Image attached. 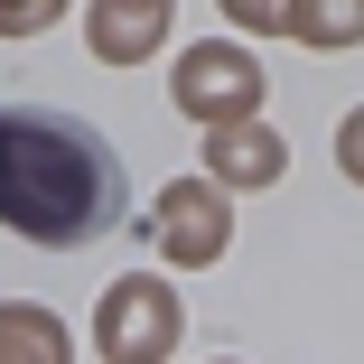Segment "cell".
<instances>
[{
	"label": "cell",
	"mask_w": 364,
	"mask_h": 364,
	"mask_svg": "<svg viewBox=\"0 0 364 364\" xmlns=\"http://www.w3.org/2000/svg\"><path fill=\"white\" fill-rule=\"evenodd\" d=\"M122 205H131V178L94 122L38 112V103L0 112V225L10 234L47 252H85L94 234L122 225Z\"/></svg>",
	"instance_id": "1"
},
{
	"label": "cell",
	"mask_w": 364,
	"mask_h": 364,
	"mask_svg": "<svg viewBox=\"0 0 364 364\" xmlns=\"http://www.w3.org/2000/svg\"><path fill=\"white\" fill-rule=\"evenodd\" d=\"M94 346L122 355V364H131V355H168V346H178V299H168L159 280H112V289H103Z\"/></svg>",
	"instance_id": "2"
},
{
	"label": "cell",
	"mask_w": 364,
	"mask_h": 364,
	"mask_svg": "<svg viewBox=\"0 0 364 364\" xmlns=\"http://www.w3.org/2000/svg\"><path fill=\"white\" fill-rule=\"evenodd\" d=\"M178 103L196 122H225V112H252L262 103V75H252L243 47H196V56H178Z\"/></svg>",
	"instance_id": "3"
},
{
	"label": "cell",
	"mask_w": 364,
	"mask_h": 364,
	"mask_svg": "<svg viewBox=\"0 0 364 364\" xmlns=\"http://www.w3.org/2000/svg\"><path fill=\"white\" fill-rule=\"evenodd\" d=\"M205 168H215V187H271V178L289 168V150H280V131H271V122L225 112V122L205 131Z\"/></svg>",
	"instance_id": "4"
},
{
	"label": "cell",
	"mask_w": 364,
	"mask_h": 364,
	"mask_svg": "<svg viewBox=\"0 0 364 364\" xmlns=\"http://www.w3.org/2000/svg\"><path fill=\"white\" fill-rule=\"evenodd\" d=\"M150 234H159V252H168V262H215V252H225V196H215L205 178L168 187Z\"/></svg>",
	"instance_id": "5"
},
{
	"label": "cell",
	"mask_w": 364,
	"mask_h": 364,
	"mask_svg": "<svg viewBox=\"0 0 364 364\" xmlns=\"http://www.w3.org/2000/svg\"><path fill=\"white\" fill-rule=\"evenodd\" d=\"M168 28V0H94V56L103 65H140Z\"/></svg>",
	"instance_id": "6"
},
{
	"label": "cell",
	"mask_w": 364,
	"mask_h": 364,
	"mask_svg": "<svg viewBox=\"0 0 364 364\" xmlns=\"http://www.w3.org/2000/svg\"><path fill=\"white\" fill-rule=\"evenodd\" d=\"M309 47H364V0H289L280 10Z\"/></svg>",
	"instance_id": "7"
},
{
	"label": "cell",
	"mask_w": 364,
	"mask_h": 364,
	"mask_svg": "<svg viewBox=\"0 0 364 364\" xmlns=\"http://www.w3.org/2000/svg\"><path fill=\"white\" fill-rule=\"evenodd\" d=\"M0 355H65V327H56V309H0Z\"/></svg>",
	"instance_id": "8"
},
{
	"label": "cell",
	"mask_w": 364,
	"mask_h": 364,
	"mask_svg": "<svg viewBox=\"0 0 364 364\" xmlns=\"http://www.w3.org/2000/svg\"><path fill=\"white\" fill-rule=\"evenodd\" d=\"M65 10V0H0V28H10V38H28V28H47Z\"/></svg>",
	"instance_id": "9"
},
{
	"label": "cell",
	"mask_w": 364,
	"mask_h": 364,
	"mask_svg": "<svg viewBox=\"0 0 364 364\" xmlns=\"http://www.w3.org/2000/svg\"><path fill=\"white\" fill-rule=\"evenodd\" d=\"M336 168H346V178H355V187H364V112H355V122H346V131H336Z\"/></svg>",
	"instance_id": "10"
},
{
	"label": "cell",
	"mask_w": 364,
	"mask_h": 364,
	"mask_svg": "<svg viewBox=\"0 0 364 364\" xmlns=\"http://www.w3.org/2000/svg\"><path fill=\"white\" fill-rule=\"evenodd\" d=\"M225 10H234L243 28H280V10H289V0H225Z\"/></svg>",
	"instance_id": "11"
}]
</instances>
